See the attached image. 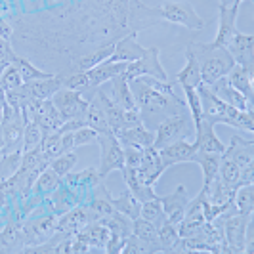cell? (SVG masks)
I'll use <instances>...</instances> for the list:
<instances>
[{
  "label": "cell",
  "mask_w": 254,
  "mask_h": 254,
  "mask_svg": "<svg viewBox=\"0 0 254 254\" xmlns=\"http://www.w3.org/2000/svg\"><path fill=\"white\" fill-rule=\"evenodd\" d=\"M13 38L35 42L50 60L67 58V75L76 58L115 44L125 37L115 19L111 0H13L10 2Z\"/></svg>",
  "instance_id": "obj_1"
},
{
  "label": "cell",
  "mask_w": 254,
  "mask_h": 254,
  "mask_svg": "<svg viewBox=\"0 0 254 254\" xmlns=\"http://www.w3.org/2000/svg\"><path fill=\"white\" fill-rule=\"evenodd\" d=\"M130 90L134 94V100L140 111L143 127L155 132L165 119L172 115L188 113L186 98L178 94L176 80H159L153 76H138L128 80Z\"/></svg>",
  "instance_id": "obj_2"
},
{
  "label": "cell",
  "mask_w": 254,
  "mask_h": 254,
  "mask_svg": "<svg viewBox=\"0 0 254 254\" xmlns=\"http://www.w3.org/2000/svg\"><path fill=\"white\" fill-rule=\"evenodd\" d=\"M199 98H201V105H203V117L212 123V125H228V127L239 128L243 132H254V119L251 111H239L235 107L222 102L216 94L210 90L206 84H199L197 86Z\"/></svg>",
  "instance_id": "obj_3"
},
{
  "label": "cell",
  "mask_w": 254,
  "mask_h": 254,
  "mask_svg": "<svg viewBox=\"0 0 254 254\" xmlns=\"http://www.w3.org/2000/svg\"><path fill=\"white\" fill-rule=\"evenodd\" d=\"M190 48L195 52L199 65H201V82L206 86H212L218 78L226 76L229 69L235 65L233 58L226 48H212L210 44L191 42Z\"/></svg>",
  "instance_id": "obj_4"
},
{
  "label": "cell",
  "mask_w": 254,
  "mask_h": 254,
  "mask_svg": "<svg viewBox=\"0 0 254 254\" xmlns=\"http://www.w3.org/2000/svg\"><path fill=\"white\" fill-rule=\"evenodd\" d=\"M195 138V127H193V119L190 113L172 115L165 119L159 127L155 128V141L153 147L155 149H163L168 143L178 140H193Z\"/></svg>",
  "instance_id": "obj_5"
},
{
  "label": "cell",
  "mask_w": 254,
  "mask_h": 254,
  "mask_svg": "<svg viewBox=\"0 0 254 254\" xmlns=\"http://www.w3.org/2000/svg\"><path fill=\"white\" fill-rule=\"evenodd\" d=\"M100 145V166H98V172L100 176L105 178L109 172L113 170H123L125 168V155H123V145L119 138L115 136L113 132H102L98 134V141Z\"/></svg>",
  "instance_id": "obj_6"
},
{
  "label": "cell",
  "mask_w": 254,
  "mask_h": 254,
  "mask_svg": "<svg viewBox=\"0 0 254 254\" xmlns=\"http://www.w3.org/2000/svg\"><path fill=\"white\" fill-rule=\"evenodd\" d=\"M123 75L127 80L138 78V76H153V78H159V80H168L165 67L161 65V50L157 46L145 48V54L140 60L130 62Z\"/></svg>",
  "instance_id": "obj_7"
},
{
  "label": "cell",
  "mask_w": 254,
  "mask_h": 254,
  "mask_svg": "<svg viewBox=\"0 0 254 254\" xmlns=\"http://www.w3.org/2000/svg\"><path fill=\"white\" fill-rule=\"evenodd\" d=\"M159 12H161L163 21L186 27L190 31H201L204 27V21L199 17V13L195 12V8L191 6L190 2H172V0H168L159 8Z\"/></svg>",
  "instance_id": "obj_8"
},
{
  "label": "cell",
  "mask_w": 254,
  "mask_h": 254,
  "mask_svg": "<svg viewBox=\"0 0 254 254\" xmlns=\"http://www.w3.org/2000/svg\"><path fill=\"white\" fill-rule=\"evenodd\" d=\"M222 220V228H224V237L228 243V249L231 254H243L247 253V226L251 222V216L245 214H231V216L216 218Z\"/></svg>",
  "instance_id": "obj_9"
},
{
  "label": "cell",
  "mask_w": 254,
  "mask_h": 254,
  "mask_svg": "<svg viewBox=\"0 0 254 254\" xmlns=\"http://www.w3.org/2000/svg\"><path fill=\"white\" fill-rule=\"evenodd\" d=\"M52 102H54L56 109L60 111V115H62V119H64L65 123V121H73V119H84V113H86V107H88L90 100L84 98L76 90L62 88L52 96Z\"/></svg>",
  "instance_id": "obj_10"
},
{
  "label": "cell",
  "mask_w": 254,
  "mask_h": 254,
  "mask_svg": "<svg viewBox=\"0 0 254 254\" xmlns=\"http://www.w3.org/2000/svg\"><path fill=\"white\" fill-rule=\"evenodd\" d=\"M253 149H254L253 140H245L241 136H233L231 143L226 145V151H224V155H228L229 159H233L237 163V166L241 168L245 184H253V176H254Z\"/></svg>",
  "instance_id": "obj_11"
},
{
  "label": "cell",
  "mask_w": 254,
  "mask_h": 254,
  "mask_svg": "<svg viewBox=\"0 0 254 254\" xmlns=\"http://www.w3.org/2000/svg\"><path fill=\"white\" fill-rule=\"evenodd\" d=\"M58 220H60V214H50V216H42L33 222H27L23 226V245H25L23 251L48 241L58 229Z\"/></svg>",
  "instance_id": "obj_12"
},
{
  "label": "cell",
  "mask_w": 254,
  "mask_h": 254,
  "mask_svg": "<svg viewBox=\"0 0 254 254\" xmlns=\"http://www.w3.org/2000/svg\"><path fill=\"white\" fill-rule=\"evenodd\" d=\"M233 62L245 69H254V37L249 33H235L224 46Z\"/></svg>",
  "instance_id": "obj_13"
},
{
  "label": "cell",
  "mask_w": 254,
  "mask_h": 254,
  "mask_svg": "<svg viewBox=\"0 0 254 254\" xmlns=\"http://www.w3.org/2000/svg\"><path fill=\"white\" fill-rule=\"evenodd\" d=\"M165 166L161 161V155L159 149H155L153 145L149 147H143V155H141V165L136 168V174L140 182H143L145 186H155L161 176L165 174Z\"/></svg>",
  "instance_id": "obj_14"
},
{
  "label": "cell",
  "mask_w": 254,
  "mask_h": 254,
  "mask_svg": "<svg viewBox=\"0 0 254 254\" xmlns=\"http://www.w3.org/2000/svg\"><path fill=\"white\" fill-rule=\"evenodd\" d=\"M103 92L113 100L119 107H123L125 111H138V105L134 100V94L130 90V82H128L125 75H117L111 80L102 84Z\"/></svg>",
  "instance_id": "obj_15"
},
{
  "label": "cell",
  "mask_w": 254,
  "mask_h": 254,
  "mask_svg": "<svg viewBox=\"0 0 254 254\" xmlns=\"http://www.w3.org/2000/svg\"><path fill=\"white\" fill-rule=\"evenodd\" d=\"M195 153H197V145H195V141L190 140L172 141L166 147L159 149V155H161V161H163L165 168H170V166L180 165V163H193Z\"/></svg>",
  "instance_id": "obj_16"
},
{
  "label": "cell",
  "mask_w": 254,
  "mask_h": 254,
  "mask_svg": "<svg viewBox=\"0 0 254 254\" xmlns=\"http://www.w3.org/2000/svg\"><path fill=\"white\" fill-rule=\"evenodd\" d=\"M92 222H94V218H92V212H90V208L86 206V203L76 204L71 210L60 214L58 229L56 231H62V233H67V235H75V233H78L80 229H84Z\"/></svg>",
  "instance_id": "obj_17"
},
{
  "label": "cell",
  "mask_w": 254,
  "mask_h": 254,
  "mask_svg": "<svg viewBox=\"0 0 254 254\" xmlns=\"http://www.w3.org/2000/svg\"><path fill=\"white\" fill-rule=\"evenodd\" d=\"M218 12H220V17H218V33L216 38L212 42H208L212 48H224L228 44V40L235 33H239L237 29V13L239 10L233 8V6H218Z\"/></svg>",
  "instance_id": "obj_18"
},
{
  "label": "cell",
  "mask_w": 254,
  "mask_h": 254,
  "mask_svg": "<svg viewBox=\"0 0 254 254\" xmlns=\"http://www.w3.org/2000/svg\"><path fill=\"white\" fill-rule=\"evenodd\" d=\"M143 54H145V48L138 42V33H128L115 42V50L107 62L109 64H117V62L130 64V62L140 60Z\"/></svg>",
  "instance_id": "obj_19"
},
{
  "label": "cell",
  "mask_w": 254,
  "mask_h": 254,
  "mask_svg": "<svg viewBox=\"0 0 254 254\" xmlns=\"http://www.w3.org/2000/svg\"><path fill=\"white\" fill-rule=\"evenodd\" d=\"M188 203H190V195H188L186 186H178L170 195L161 197V204L165 208L166 220L172 222V224H176V226L182 222V218L186 214Z\"/></svg>",
  "instance_id": "obj_20"
},
{
  "label": "cell",
  "mask_w": 254,
  "mask_h": 254,
  "mask_svg": "<svg viewBox=\"0 0 254 254\" xmlns=\"http://www.w3.org/2000/svg\"><path fill=\"white\" fill-rule=\"evenodd\" d=\"M210 90L216 94L222 102H226L228 105H231V107H235V109H239V111H251V113H253V102L247 100L241 92H237V90L233 88L228 82L226 76L218 78L216 82L210 86Z\"/></svg>",
  "instance_id": "obj_21"
},
{
  "label": "cell",
  "mask_w": 254,
  "mask_h": 254,
  "mask_svg": "<svg viewBox=\"0 0 254 254\" xmlns=\"http://www.w3.org/2000/svg\"><path fill=\"white\" fill-rule=\"evenodd\" d=\"M195 145H197V151H206V153H222L226 151V143L218 138L216 130H214V125L208 123L206 119L203 121L201 128L195 132Z\"/></svg>",
  "instance_id": "obj_22"
},
{
  "label": "cell",
  "mask_w": 254,
  "mask_h": 254,
  "mask_svg": "<svg viewBox=\"0 0 254 254\" xmlns=\"http://www.w3.org/2000/svg\"><path fill=\"white\" fill-rule=\"evenodd\" d=\"M35 121H37V125L40 127L42 136H48L52 132H58L62 128V125H64V119H62V115L56 109V105H54L52 100H42V105L38 109Z\"/></svg>",
  "instance_id": "obj_23"
},
{
  "label": "cell",
  "mask_w": 254,
  "mask_h": 254,
  "mask_svg": "<svg viewBox=\"0 0 254 254\" xmlns=\"http://www.w3.org/2000/svg\"><path fill=\"white\" fill-rule=\"evenodd\" d=\"M254 69H245L241 65H233L231 69H229V73L226 75L228 78V82L233 86V88L237 90V92H241L243 96L247 98V100H254Z\"/></svg>",
  "instance_id": "obj_24"
},
{
  "label": "cell",
  "mask_w": 254,
  "mask_h": 254,
  "mask_svg": "<svg viewBox=\"0 0 254 254\" xmlns=\"http://www.w3.org/2000/svg\"><path fill=\"white\" fill-rule=\"evenodd\" d=\"M62 73H56V75L48 76V78H38V80H31L25 82V88L29 92V96L38 98V100H52V96L58 92V90L64 88L62 84Z\"/></svg>",
  "instance_id": "obj_25"
},
{
  "label": "cell",
  "mask_w": 254,
  "mask_h": 254,
  "mask_svg": "<svg viewBox=\"0 0 254 254\" xmlns=\"http://www.w3.org/2000/svg\"><path fill=\"white\" fill-rule=\"evenodd\" d=\"M176 82L182 88L190 86V88H197L201 84V65L195 56V52L190 46L186 48V67L176 75Z\"/></svg>",
  "instance_id": "obj_26"
},
{
  "label": "cell",
  "mask_w": 254,
  "mask_h": 254,
  "mask_svg": "<svg viewBox=\"0 0 254 254\" xmlns=\"http://www.w3.org/2000/svg\"><path fill=\"white\" fill-rule=\"evenodd\" d=\"M115 136L119 138L121 145H134V147H141V149L153 145V141H155V132L143 127V123L138 125V127L121 130Z\"/></svg>",
  "instance_id": "obj_27"
},
{
  "label": "cell",
  "mask_w": 254,
  "mask_h": 254,
  "mask_svg": "<svg viewBox=\"0 0 254 254\" xmlns=\"http://www.w3.org/2000/svg\"><path fill=\"white\" fill-rule=\"evenodd\" d=\"M127 65L128 64H125V62H117V64L103 62V64L96 65V67H92V69L84 71V73H86V76H88L90 86H92V88H98V86H102L103 82L111 80L113 76L123 75L125 69H127Z\"/></svg>",
  "instance_id": "obj_28"
},
{
  "label": "cell",
  "mask_w": 254,
  "mask_h": 254,
  "mask_svg": "<svg viewBox=\"0 0 254 254\" xmlns=\"http://www.w3.org/2000/svg\"><path fill=\"white\" fill-rule=\"evenodd\" d=\"M216 178L220 180L224 186L231 188V190H237V188L245 186L241 168L237 166V163H235L233 159H229L228 155H224V153H222V159H220Z\"/></svg>",
  "instance_id": "obj_29"
},
{
  "label": "cell",
  "mask_w": 254,
  "mask_h": 254,
  "mask_svg": "<svg viewBox=\"0 0 254 254\" xmlns=\"http://www.w3.org/2000/svg\"><path fill=\"white\" fill-rule=\"evenodd\" d=\"M0 247L2 253H23V226L8 222L6 228L0 231Z\"/></svg>",
  "instance_id": "obj_30"
},
{
  "label": "cell",
  "mask_w": 254,
  "mask_h": 254,
  "mask_svg": "<svg viewBox=\"0 0 254 254\" xmlns=\"http://www.w3.org/2000/svg\"><path fill=\"white\" fill-rule=\"evenodd\" d=\"M123 178H125V184H127V190L140 201V203H145L153 197H157V193L153 190V186H145L143 182H140L138 174H136V168H123Z\"/></svg>",
  "instance_id": "obj_31"
},
{
  "label": "cell",
  "mask_w": 254,
  "mask_h": 254,
  "mask_svg": "<svg viewBox=\"0 0 254 254\" xmlns=\"http://www.w3.org/2000/svg\"><path fill=\"white\" fill-rule=\"evenodd\" d=\"M220 159H222L220 153H206V151L195 153L193 163H197V165L201 166V170H203V190L204 191L208 190V186L212 184V180L216 178Z\"/></svg>",
  "instance_id": "obj_32"
},
{
  "label": "cell",
  "mask_w": 254,
  "mask_h": 254,
  "mask_svg": "<svg viewBox=\"0 0 254 254\" xmlns=\"http://www.w3.org/2000/svg\"><path fill=\"white\" fill-rule=\"evenodd\" d=\"M50 197H52V208L56 210V214H64V212H67V210H71L73 206L80 204L78 195H76L71 188H67L64 182L52 191Z\"/></svg>",
  "instance_id": "obj_33"
},
{
  "label": "cell",
  "mask_w": 254,
  "mask_h": 254,
  "mask_svg": "<svg viewBox=\"0 0 254 254\" xmlns=\"http://www.w3.org/2000/svg\"><path fill=\"white\" fill-rule=\"evenodd\" d=\"M84 123H86V127L94 128L98 134H102V132H111L109 123H107V115H105L103 107L100 105V102H98L94 96L90 98V103H88V107H86Z\"/></svg>",
  "instance_id": "obj_34"
},
{
  "label": "cell",
  "mask_w": 254,
  "mask_h": 254,
  "mask_svg": "<svg viewBox=\"0 0 254 254\" xmlns=\"http://www.w3.org/2000/svg\"><path fill=\"white\" fill-rule=\"evenodd\" d=\"M62 182H64V178L58 176L50 166H48V168H44L37 176L35 184H33V190H31V195H33V197H46V195H50L52 191L56 190Z\"/></svg>",
  "instance_id": "obj_35"
},
{
  "label": "cell",
  "mask_w": 254,
  "mask_h": 254,
  "mask_svg": "<svg viewBox=\"0 0 254 254\" xmlns=\"http://www.w3.org/2000/svg\"><path fill=\"white\" fill-rule=\"evenodd\" d=\"M111 204H113L115 210H119L121 214L128 216L130 220H136V218L140 216L141 203L128 190L123 191L119 197H113V195H111Z\"/></svg>",
  "instance_id": "obj_36"
},
{
  "label": "cell",
  "mask_w": 254,
  "mask_h": 254,
  "mask_svg": "<svg viewBox=\"0 0 254 254\" xmlns=\"http://www.w3.org/2000/svg\"><path fill=\"white\" fill-rule=\"evenodd\" d=\"M102 226L109 229L111 233H117V235H121V237H128L130 233H132V220L125 214H121L119 210H113L109 216L102 218V220H98Z\"/></svg>",
  "instance_id": "obj_37"
},
{
  "label": "cell",
  "mask_w": 254,
  "mask_h": 254,
  "mask_svg": "<svg viewBox=\"0 0 254 254\" xmlns=\"http://www.w3.org/2000/svg\"><path fill=\"white\" fill-rule=\"evenodd\" d=\"M17 69H19V73H21V78H23V82H31V80H38V78H48L52 76L54 73H48V71H42V69H38L37 65L33 64L31 60H27L23 58L21 54H15V58H13L12 62Z\"/></svg>",
  "instance_id": "obj_38"
},
{
  "label": "cell",
  "mask_w": 254,
  "mask_h": 254,
  "mask_svg": "<svg viewBox=\"0 0 254 254\" xmlns=\"http://www.w3.org/2000/svg\"><path fill=\"white\" fill-rule=\"evenodd\" d=\"M121 253L125 254H155V253H165L161 245H155V243L143 241L136 235H128L125 239V245H123V251Z\"/></svg>",
  "instance_id": "obj_39"
},
{
  "label": "cell",
  "mask_w": 254,
  "mask_h": 254,
  "mask_svg": "<svg viewBox=\"0 0 254 254\" xmlns=\"http://www.w3.org/2000/svg\"><path fill=\"white\" fill-rule=\"evenodd\" d=\"M140 216L143 218V220L155 224L157 228H159L163 222H166L165 208H163V204H161V197H159V195L149 199V201H145V203H141Z\"/></svg>",
  "instance_id": "obj_40"
},
{
  "label": "cell",
  "mask_w": 254,
  "mask_h": 254,
  "mask_svg": "<svg viewBox=\"0 0 254 254\" xmlns=\"http://www.w3.org/2000/svg\"><path fill=\"white\" fill-rule=\"evenodd\" d=\"M233 203L239 214L245 216H253L254 210V188L253 184H245L241 188H237L235 191V197H233Z\"/></svg>",
  "instance_id": "obj_41"
},
{
  "label": "cell",
  "mask_w": 254,
  "mask_h": 254,
  "mask_svg": "<svg viewBox=\"0 0 254 254\" xmlns=\"http://www.w3.org/2000/svg\"><path fill=\"white\" fill-rule=\"evenodd\" d=\"M184 90V98H186V103H188V111H190L191 119H193V127H195V132L201 128L204 117H203V105H201V98H199V92L197 88H190L186 86Z\"/></svg>",
  "instance_id": "obj_42"
},
{
  "label": "cell",
  "mask_w": 254,
  "mask_h": 254,
  "mask_svg": "<svg viewBox=\"0 0 254 254\" xmlns=\"http://www.w3.org/2000/svg\"><path fill=\"white\" fill-rule=\"evenodd\" d=\"M132 235L140 237L143 241L161 245V243H159V228H157L155 224H151V222L143 220L141 216H138L136 220H132Z\"/></svg>",
  "instance_id": "obj_43"
},
{
  "label": "cell",
  "mask_w": 254,
  "mask_h": 254,
  "mask_svg": "<svg viewBox=\"0 0 254 254\" xmlns=\"http://www.w3.org/2000/svg\"><path fill=\"white\" fill-rule=\"evenodd\" d=\"M76 161H78V157H76L75 151H67V153H62V155H58V157H54L50 161V168L58 174V176H62L64 178L65 174H69L71 170H73V166L76 165Z\"/></svg>",
  "instance_id": "obj_44"
},
{
  "label": "cell",
  "mask_w": 254,
  "mask_h": 254,
  "mask_svg": "<svg viewBox=\"0 0 254 254\" xmlns=\"http://www.w3.org/2000/svg\"><path fill=\"white\" fill-rule=\"evenodd\" d=\"M180 239V233H178V226L172 224V222H163L159 226V243L163 247L165 253H170V249L174 247V243Z\"/></svg>",
  "instance_id": "obj_45"
},
{
  "label": "cell",
  "mask_w": 254,
  "mask_h": 254,
  "mask_svg": "<svg viewBox=\"0 0 254 254\" xmlns=\"http://www.w3.org/2000/svg\"><path fill=\"white\" fill-rule=\"evenodd\" d=\"M42 141V132L40 127L37 125V121L33 119H25V130H23V151L35 149L40 145Z\"/></svg>",
  "instance_id": "obj_46"
},
{
  "label": "cell",
  "mask_w": 254,
  "mask_h": 254,
  "mask_svg": "<svg viewBox=\"0 0 254 254\" xmlns=\"http://www.w3.org/2000/svg\"><path fill=\"white\" fill-rule=\"evenodd\" d=\"M40 149H42L44 157L48 161H52L58 155H62V132H52L48 136H42Z\"/></svg>",
  "instance_id": "obj_47"
},
{
  "label": "cell",
  "mask_w": 254,
  "mask_h": 254,
  "mask_svg": "<svg viewBox=\"0 0 254 254\" xmlns=\"http://www.w3.org/2000/svg\"><path fill=\"white\" fill-rule=\"evenodd\" d=\"M0 84L4 86V90H12V88H19V86H21V84H25V82H23V78H21L19 69H17L13 64H10L4 71H2Z\"/></svg>",
  "instance_id": "obj_48"
},
{
  "label": "cell",
  "mask_w": 254,
  "mask_h": 254,
  "mask_svg": "<svg viewBox=\"0 0 254 254\" xmlns=\"http://www.w3.org/2000/svg\"><path fill=\"white\" fill-rule=\"evenodd\" d=\"M29 92H27L25 84H21L19 88H12V90H6V102L12 109H21L25 102L29 100Z\"/></svg>",
  "instance_id": "obj_49"
},
{
  "label": "cell",
  "mask_w": 254,
  "mask_h": 254,
  "mask_svg": "<svg viewBox=\"0 0 254 254\" xmlns=\"http://www.w3.org/2000/svg\"><path fill=\"white\" fill-rule=\"evenodd\" d=\"M73 140H75V147H82V145H90L98 141V132L90 127H82L73 132Z\"/></svg>",
  "instance_id": "obj_50"
},
{
  "label": "cell",
  "mask_w": 254,
  "mask_h": 254,
  "mask_svg": "<svg viewBox=\"0 0 254 254\" xmlns=\"http://www.w3.org/2000/svg\"><path fill=\"white\" fill-rule=\"evenodd\" d=\"M123 155H125V166L127 168H138L141 165L143 149L134 147V145H123Z\"/></svg>",
  "instance_id": "obj_51"
},
{
  "label": "cell",
  "mask_w": 254,
  "mask_h": 254,
  "mask_svg": "<svg viewBox=\"0 0 254 254\" xmlns=\"http://www.w3.org/2000/svg\"><path fill=\"white\" fill-rule=\"evenodd\" d=\"M125 239L127 237H121L117 233H111L109 239H107V245H105V253L109 254H117L123 251V245H125Z\"/></svg>",
  "instance_id": "obj_52"
},
{
  "label": "cell",
  "mask_w": 254,
  "mask_h": 254,
  "mask_svg": "<svg viewBox=\"0 0 254 254\" xmlns=\"http://www.w3.org/2000/svg\"><path fill=\"white\" fill-rule=\"evenodd\" d=\"M0 37L4 38V40H8V42L13 40V25L6 17H2V15H0Z\"/></svg>",
  "instance_id": "obj_53"
},
{
  "label": "cell",
  "mask_w": 254,
  "mask_h": 254,
  "mask_svg": "<svg viewBox=\"0 0 254 254\" xmlns=\"http://www.w3.org/2000/svg\"><path fill=\"white\" fill-rule=\"evenodd\" d=\"M8 65H10V62H8V60H4V58H0V76H2V71H4V69H6Z\"/></svg>",
  "instance_id": "obj_54"
},
{
  "label": "cell",
  "mask_w": 254,
  "mask_h": 254,
  "mask_svg": "<svg viewBox=\"0 0 254 254\" xmlns=\"http://www.w3.org/2000/svg\"><path fill=\"white\" fill-rule=\"evenodd\" d=\"M2 149H4V136H2V127H0V157H2Z\"/></svg>",
  "instance_id": "obj_55"
},
{
  "label": "cell",
  "mask_w": 254,
  "mask_h": 254,
  "mask_svg": "<svg viewBox=\"0 0 254 254\" xmlns=\"http://www.w3.org/2000/svg\"><path fill=\"white\" fill-rule=\"evenodd\" d=\"M216 2H218V6H231L233 0H216Z\"/></svg>",
  "instance_id": "obj_56"
},
{
  "label": "cell",
  "mask_w": 254,
  "mask_h": 254,
  "mask_svg": "<svg viewBox=\"0 0 254 254\" xmlns=\"http://www.w3.org/2000/svg\"><path fill=\"white\" fill-rule=\"evenodd\" d=\"M4 105L6 103H0V125H2V119H4Z\"/></svg>",
  "instance_id": "obj_57"
},
{
  "label": "cell",
  "mask_w": 254,
  "mask_h": 254,
  "mask_svg": "<svg viewBox=\"0 0 254 254\" xmlns=\"http://www.w3.org/2000/svg\"><path fill=\"white\" fill-rule=\"evenodd\" d=\"M241 2H243V0H233V2H231V6H233V8H237V10H239V6H241Z\"/></svg>",
  "instance_id": "obj_58"
}]
</instances>
